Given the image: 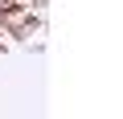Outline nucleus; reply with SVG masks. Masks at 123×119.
Segmentation results:
<instances>
[]
</instances>
